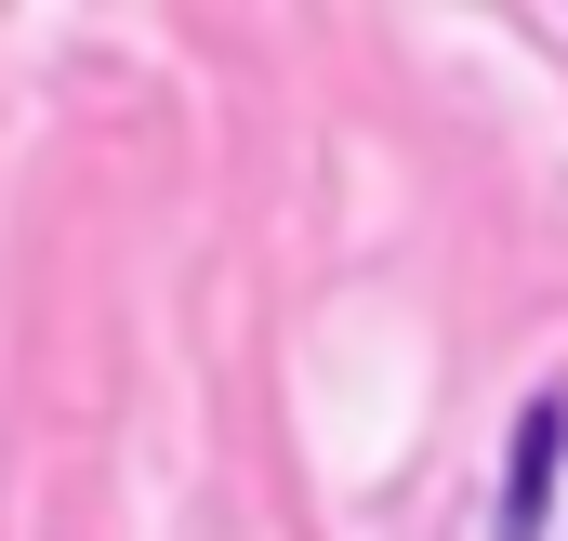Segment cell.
<instances>
[{"label":"cell","instance_id":"1","mask_svg":"<svg viewBox=\"0 0 568 541\" xmlns=\"http://www.w3.org/2000/svg\"><path fill=\"white\" fill-rule=\"evenodd\" d=\"M556 449H568V384H542V397L516 409V462H503V541H542V516H556Z\"/></svg>","mask_w":568,"mask_h":541}]
</instances>
